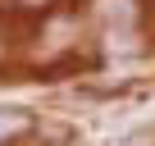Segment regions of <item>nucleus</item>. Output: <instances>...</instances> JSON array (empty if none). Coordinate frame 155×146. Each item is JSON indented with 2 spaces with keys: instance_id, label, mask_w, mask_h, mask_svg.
<instances>
[{
  "instance_id": "1",
  "label": "nucleus",
  "mask_w": 155,
  "mask_h": 146,
  "mask_svg": "<svg viewBox=\"0 0 155 146\" xmlns=\"http://www.w3.org/2000/svg\"><path fill=\"white\" fill-rule=\"evenodd\" d=\"M101 14H105L110 23H123V28H128V23L137 18V9H132V0H101Z\"/></svg>"
},
{
  "instance_id": "2",
  "label": "nucleus",
  "mask_w": 155,
  "mask_h": 146,
  "mask_svg": "<svg viewBox=\"0 0 155 146\" xmlns=\"http://www.w3.org/2000/svg\"><path fill=\"white\" fill-rule=\"evenodd\" d=\"M28 123H32V119L18 114V110H14V114H0V137H14V132H23Z\"/></svg>"
},
{
  "instance_id": "3",
  "label": "nucleus",
  "mask_w": 155,
  "mask_h": 146,
  "mask_svg": "<svg viewBox=\"0 0 155 146\" xmlns=\"http://www.w3.org/2000/svg\"><path fill=\"white\" fill-rule=\"evenodd\" d=\"M23 5H41V0H23Z\"/></svg>"
}]
</instances>
